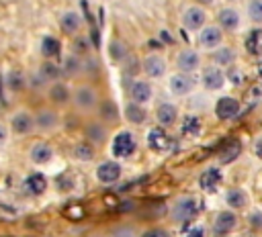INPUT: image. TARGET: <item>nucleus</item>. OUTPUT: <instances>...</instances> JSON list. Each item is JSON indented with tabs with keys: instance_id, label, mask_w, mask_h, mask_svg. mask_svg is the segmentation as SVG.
Returning a JSON list of instances; mask_svg holds the SVG:
<instances>
[{
	"instance_id": "obj_36",
	"label": "nucleus",
	"mask_w": 262,
	"mask_h": 237,
	"mask_svg": "<svg viewBox=\"0 0 262 237\" xmlns=\"http://www.w3.org/2000/svg\"><path fill=\"white\" fill-rule=\"evenodd\" d=\"M98 112L104 121H117V106L113 100H104V102H98Z\"/></svg>"
},
{
	"instance_id": "obj_41",
	"label": "nucleus",
	"mask_w": 262,
	"mask_h": 237,
	"mask_svg": "<svg viewBox=\"0 0 262 237\" xmlns=\"http://www.w3.org/2000/svg\"><path fill=\"white\" fill-rule=\"evenodd\" d=\"M8 141V127L0 123V145H4Z\"/></svg>"
},
{
	"instance_id": "obj_19",
	"label": "nucleus",
	"mask_w": 262,
	"mask_h": 237,
	"mask_svg": "<svg viewBox=\"0 0 262 237\" xmlns=\"http://www.w3.org/2000/svg\"><path fill=\"white\" fill-rule=\"evenodd\" d=\"M217 20H219V27L225 31H235L242 25V16L235 8H221L217 14Z\"/></svg>"
},
{
	"instance_id": "obj_8",
	"label": "nucleus",
	"mask_w": 262,
	"mask_h": 237,
	"mask_svg": "<svg viewBox=\"0 0 262 237\" xmlns=\"http://www.w3.org/2000/svg\"><path fill=\"white\" fill-rule=\"evenodd\" d=\"M35 129V118L29 110H16L10 116V131L16 135H29Z\"/></svg>"
},
{
	"instance_id": "obj_3",
	"label": "nucleus",
	"mask_w": 262,
	"mask_h": 237,
	"mask_svg": "<svg viewBox=\"0 0 262 237\" xmlns=\"http://www.w3.org/2000/svg\"><path fill=\"white\" fill-rule=\"evenodd\" d=\"M199 210H201V204H199V200L196 198H192V196H182V198H178L174 204H172V219L176 221V223H188V221H192L196 215H199Z\"/></svg>"
},
{
	"instance_id": "obj_13",
	"label": "nucleus",
	"mask_w": 262,
	"mask_h": 237,
	"mask_svg": "<svg viewBox=\"0 0 262 237\" xmlns=\"http://www.w3.org/2000/svg\"><path fill=\"white\" fill-rule=\"evenodd\" d=\"M129 96H131V102H137V104L143 106L145 102L151 100L154 88H151V84L145 82V80H135V82L131 84V88H129Z\"/></svg>"
},
{
	"instance_id": "obj_20",
	"label": "nucleus",
	"mask_w": 262,
	"mask_h": 237,
	"mask_svg": "<svg viewBox=\"0 0 262 237\" xmlns=\"http://www.w3.org/2000/svg\"><path fill=\"white\" fill-rule=\"evenodd\" d=\"M176 118H178V108L174 104H170V102L158 104V108H156V121L160 123V127H170V125L176 123Z\"/></svg>"
},
{
	"instance_id": "obj_34",
	"label": "nucleus",
	"mask_w": 262,
	"mask_h": 237,
	"mask_svg": "<svg viewBox=\"0 0 262 237\" xmlns=\"http://www.w3.org/2000/svg\"><path fill=\"white\" fill-rule=\"evenodd\" d=\"M108 51H111V57H113V61H123V59H127V55H129V51H127V45H125L123 41H119V39L111 41V45H108Z\"/></svg>"
},
{
	"instance_id": "obj_11",
	"label": "nucleus",
	"mask_w": 262,
	"mask_h": 237,
	"mask_svg": "<svg viewBox=\"0 0 262 237\" xmlns=\"http://www.w3.org/2000/svg\"><path fill=\"white\" fill-rule=\"evenodd\" d=\"M33 118H35V129H39V131H55L59 127V116L51 108L37 110L33 114Z\"/></svg>"
},
{
	"instance_id": "obj_18",
	"label": "nucleus",
	"mask_w": 262,
	"mask_h": 237,
	"mask_svg": "<svg viewBox=\"0 0 262 237\" xmlns=\"http://www.w3.org/2000/svg\"><path fill=\"white\" fill-rule=\"evenodd\" d=\"M223 180V174L219 168H207L201 176H199V186L205 190V192H213Z\"/></svg>"
},
{
	"instance_id": "obj_7",
	"label": "nucleus",
	"mask_w": 262,
	"mask_h": 237,
	"mask_svg": "<svg viewBox=\"0 0 262 237\" xmlns=\"http://www.w3.org/2000/svg\"><path fill=\"white\" fill-rule=\"evenodd\" d=\"M141 67H143V72H145V76H147V78L158 80V78H162V76L166 74L168 63H166V59H164L160 53H149V55H145V57H143Z\"/></svg>"
},
{
	"instance_id": "obj_9",
	"label": "nucleus",
	"mask_w": 262,
	"mask_h": 237,
	"mask_svg": "<svg viewBox=\"0 0 262 237\" xmlns=\"http://www.w3.org/2000/svg\"><path fill=\"white\" fill-rule=\"evenodd\" d=\"M147 147L151 151H168L172 147V139L170 135L164 131V127H151L147 131Z\"/></svg>"
},
{
	"instance_id": "obj_4",
	"label": "nucleus",
	"mask_w": 262,
	"mask_h": 237,
	"mask_svg": "<svg viewBox=\"0 0 262 237\" xmlns=\"http://www.w3.org/2000/svg\"><path fill=\"white\" fill-rule=\"evenodd\" d=\"M168 90L170 94L174 96H186L194 90V80L190 74H184V72H176L168 78Z\"/></svg>"
},
{
	"instance_id": "obj_26",
	"label": "nucleus",
	"mask_w": 262,
	"mask_h": 237,
	"mask_svg": "<svg viewBox=\"0 0 262 237\" xmlns=\"http://www.w3.org/2000/svg\"><path fill=\"white\" fill-rule=\"evenodd\" d=\"M244 45H246L248 53L260 57V55H262V29L250 31V35L246 37V43H244Z\"/></svg>"
},
{
	"instance_id": "obj_29",
	"label": "nucleus",
	"mask_w": 262,
	"mask_h": 237,
	"mask_svg": "<svg viewBox=\"0 0 262 237\" xmlns=\"http://www.w3.org/2000/svg\"><path fill=\"white\" fill-rule=\"evenodd\" d=\"M225 202H227V206H231V208H244L246 206V202H248V196H246V192L244 190H239V188H231L227 194H225Z\"/></svg>"
},
{
	"instance_id": "obj_1",
	"label": "nucleus",
	"mask_w": 262,
	"mask_h": 237,
	"mask_svg": "<svg viewBox=\"0 0 262 237\" xmlns=\"http://www.w3.org/2000/svg\"><path fill=\"white\" fill-rule=\"evenodd\" d=\"M72 104L82 112H90L98 106V92L90 84H80L72 90Z\"/></svg>"
},
{
	"instance_id": "obj_33",
	"label": "nucleus",
	"mask_w": 262,
	"mask_h": 237,
	"mask_svg": "<svg viewBox=\"0 0 262 237\" xmlns=\"http://www.w3.org/2000/svg\"><path fill=\"white\" fill-rule=\"evenodd\" d=\"M6 86H8L10 90H14V92H18V90H23V88L27 86V80H25V74H20V72H16V69H12V72H8V74H6Z\"/></svg>"
},
{
	"instance_id": "obj_6",
	"label": "nucleus",
	"mask_w": 262,
	"mask_h": 237,
	"mask_svg": "<svg viewBox=\"0 0 262 237\" xmlns=\"http://www.w3.org/2000/svg\"><path fill=\"white\" fill-rule=\"evenodd\" d=\"M182 27L186 31H201L205 27V20H207V12L201 8V6H188L184 12H182Z\"/></svg>"
},
{
	"instance_id": "obj_25",
	"label": "nucleus",
	"mask_w": 262,
	"mask_h": 237,
	"mask_svg": "<svg viewBox=\"0 0 262 237\" xmlns=\"http://www.w3.org/2000/svg\"><path fill=\"white\" fill-rule=\"evenodd\" d=\"M41 53H43L45 57L53 59V57H57V55L61 53V43H59L53 35H45V37L41 39Z\"/></svg>"
},
{
	"instance_id": "obj_15",
	"label": "nucleus",
	"mask_w": 262,
	"mask_h": 237,
	"mask_svg": "<svg viewBox=\"0 0 262 237\" xmlns=\"http://www.w3.org/2000/svg\"><path fill=\"white\" fill-rule=\"evenodd\" d=\"M235 223H237V219H235L233 212L221 210V212L215 217V221H213V233H215L217 237H223V235H227L229 231H233Z\"/></svg>"
},
{
	"instance_id": "obj_23",
	"label": "nucleus",
	"mask_w": 262,
	"mask_h": 237,
	"mask_svg": "<svg viewBox=\"0 0 262 237\" xmlns=\"http://www.w3.org/2000/svg\"><path fill=\"white\" fill-rule=\"evenodd\" d=\"M59 27H61V31H63L66 35H74V33L82 27V16H80V12H76V10H66V12L59 16Z\"/></svg>"
},
{
	"instance_id": "obj_31",
	"label": "nucleus",
	"mask_w": 262,
	"mask_h": 237,
	"mask_svg": "<svg viewBox=\"0 0 262 237\" xmlns=\"http://www.w3.org/2000/svg\"><path fill=\"white\" fill-rule=\"evenodd\" d=\"M86 137H88V141L100 145V143L106 139V127L100 125V123H90V125L86 127Z\"/></svg>"
},
{
	"instance_id": "obj_32",
	"label": "nucleus",
	"mask_w": 262,
	"mask_h": 237,
	"mask_svg": "<svg viewBox=\"0 0 262 237\" xmlns=\"http://www.w3.org/2000/svg\"><path fill=\"white\" fill-rule=\"evenodd\" d=\"M74 157L80 161H90L94 159V147L88 141H80L74 145Z\"/></svg>"
},
{
	"instance_id": "obj_42",
	"label": "nucleus",
	"mask_w": 262,
	"mask_h": 237,
	"mask_svg": "<svg viewBox=\"0 0 262 237\" xmlns=\"http://www.w3.org/2000/svg\"><path fill=\"white\" fill-rule=\"evenodd\" d=\"M196 2H199V4H211L213 0H196Z\"/></svg>"
},
{
	"instance_id": "obj_39",
	"label": "nucleus",
	"mask_w": 262,
	"mask_h": 237,
	"mask_svg": "<svg viewBox=\"0 0 262 237\" xmlns=\"http://www.w3.org/2000/svg\"><path fill=\"white\" fill-rule=\"evenodd\" d=\"M143 237H168V233L164 229H149L147 233H143Z\"/></svg>"
},
{
	"instance_id": "obj_35",
	"label": "nucleus",
	"mask_w": 262,
	"mask_h": 237,
	"mask_svg": "<svg viewBox=\"0 0 262 237\" xmlns=\"http://www.w3.org/2000/svg\"><path fill=\"white\" fill-rule=\"evenodd\" d=\"M239 151H242V145H239L237 141H229V143H227V145L223 147V151H221L219 159H221L223 163H227V161L235 159V157L239 155Z\"/></svg>"
},
{
	"instance_id": "obj_30",
	"label": "nucleus",
	"mask_w": 262,
	"mask_h": 237,
	"mask_svg": "<svg viewBox=\"0 0 262 237\" xmlns=\"http://www.w3.org/2000/svg\"><path fill=\"white\" fill-rule=\"evenodd\" d=\"M82 72V61L78 59V55H68L63 59V65H61V76L66 78H74L76 74Z\"/></svg>"
},
{
	"instance_id": "obj_10",
	"label": "nucleus",
	"mask_w": 262,
	"mask_h": 237,
	"mask_svg": "<svg viewBox=\"0 0 262 237\" xmlns=\"http://www.w3.org/2000/svg\"><path fill=\"white\" fill-rule=\"evenodd\" d=\"M201 82L207 90H221L225 86V74L219 69V65H209L201 74Z\"/></svg>"
},
{
	"instance_id": "obj_22",
	"label": "nucleus",
	"mask_w": 262,
	"mask_h": 237,
	"mask_svg": "<svg viewBox=\"0 0 262 237\" xmlns=\"http://www.w3.org/2000/svg\"><path fill=\"white\" fill-rule=\"evenodd\" d=\"M25 190L33 196H39L47 190V178L41 174V172H33L25 178Z\"/></svg>"
},
{
	"instance_id": "obj_5",
	"label": "nucleus",
	"mask_w": 262,
	"mask_h": 237,
	"mask_svg": "<svg viewBox=\"0 0 262 237\" xmlns=\"http://www.w3.org/2000/svg\"><path fill=\"white\" fill-rule=\"evenodd\" d=\"M94 176H96V180L102 182V184H113V182H117V180L123 176V168H121V163L115 161V159H104V161L98 163Z\"/></svg>"
},
{
	"instance_id": "obj_43",
	"label": "nucleus",
	"mask_w": 262,
	"mask_h": 237,
	"mask_svg": "<svg viewBox=\"0 0 262 237\" xmlns=\"http://www.w3.org/2000/svg\"><path fill=\"white\" fill-rule=\"evenodd\" d=\"M258 74H260V78H262V63H260V67H258Z\"/></svg>"
},
{
	"instance_id": "obj_38",
	"label": "nucleus",
	"mask_w": 262,
	"mask_h": 237,
	"mask_svg": "<svg viewBox=\"0 0 262 237\" xmlns=\"http://www.w3.org/2000/svg\"><path fill=\"white\" fill-rule=\"evenodd\" d=\"M248 16L254 22H262V0H250L248 2Z\"/></svg>"
},
{
	"instance_id": "obj_14",
	"label": "nucleus",
	"mask_w": 262,
	"mask_h": 237,
	"mask_svg": "<svg viewBox=\"0 0 262 237\" xmlns=\"http://www.w3.org/2000/svg\"><path fill=\"white\" fill-rule=\"evenodd\" d=\"M237 112H239V102H237L235 98H231V96H223V98H219L217 104H215V114H217V118H221V121H229V118H233Z\"/></svg>"
},
{
	"instance_id": "obj_17",
	"label": "nucleus",
	"mask_w": 262,
	"mask_h": 237,
	"mask_svg": "<svg viewBox=\"0 0 262 237\" xmlns=\"http://www.w3.org/2000/svg\"><path fill=\"white\" fill-rule=\"evenodd\" d=\"M29 157H31L33 163H39V165H41V163H47V161H51V157H53V147H51L49 143H45V141H37V143L31 145Z\"/></svg>"
},
{
	"instance_id": "obj_27",
	"label": "nucleus",
	"mask_w": 262,
	"mask_h": 237,
	"mask_svg": "<svg viewBox=\"0 0 262 237\" xmlns=\"http://www.w3.org/2000/svg\"><path fill=\"white\" fill-rule=\"evenodd\" d=\"M211 59L215 61V65H229V63H233V59H235V53H233V49L231 47H215L213 49V53H211Z\"/></svg>"
},
{
	"instance_id": "obj_16",
	"label": "nucleus",
	"mask_w": 262,
	"mask_h": 237,
	"mask_svg": "<svg viewBox=\"0 0 262 237\" xmlns=\"http://www.w3.org/2000/svg\"><path fill=\"white\" fill-rule=\"evenodd\" d=\"M176 65H178L180 72L190 74V72H194V69L201 65V57H199V53H196L194 49H184V51L178 53V57H176Z\"/></svg>"
},
{
	"instance_id": "obj_40",
	"label": "nucleus",
	"mask_w": 262,
	"mask_h": 237,
	"mask_svg": "<svg viewBox=\"0 0 262 237\" xmlns=\"http://www.w3.org/2000/svg\"><path fill=\"white\" fill-rule=\"evenodd\" d=\"M186 237H203V227H190L186 231Z\"/></svg>"
},
{
	"instance_id": "obj_37",
	"label": "nucleus",
	"mask_w": 262,
	"mask_h": 237,
	"mask_svg": "<svg viewBox=\"0 0 262 237\" xmlns=\"http://www.w3.org/2000/svg\"><path fill=\"white\" fill-rule=\"evenodd\" d=\"M39 74L51 84V82H57V78L61 76V69L57 65H53V63H43L41 69H39Z\"/></svg>"
},
{
	"instance_id": "obj_21",
	"label": "nucleus",
	"mask_w": 262,
	"mask_h": 237,
	"mask_svg": "<svg viewBox=\"0 0 262 237\" xmlns=\"http://www.w3.org/2000/svg\"><path fill=\"white\" fill-rule=\"evenodd\" d=\"M47 96H49V100L51 102H55V104H66L68 100H72V92H70V88L63 84V82H51L49 86H47Z\"/></svg>"
},
{
	"instance_id": "obj_2",
	"label": "nucleus",
	"mask_w": 262,
	"mask_h": 237,
	"mask_svg": "<svg viewBox=\"0 0 262 237\" xmlns=\"http://www.w3.org/2000/svg\"><path fill=\"white\" fill-rule=\"evenodd\" d=\"M137 147V141H135V135L127 129H121L119 133L113 135L111 139V153L115 159H125L129 157Z\"/></svg>"
},
{
	"instance_id": "obj_28",
	"label": "nucleus",
	"mask_w": 262,
	"mask_h": 237,
	"mask_svg": "<svg viewBox=\"0 0 262 237\" xmlns=\"http://www.w3.org/2000/svg\"><path fill=\"white\" fill-rule=\"evenodd\" d=\"M201 129H203V123H201V118L194 116V114L184 116V121H182V125H180V131H182V135H186V137H196V135L201 133Z\"/></svg>"
},
{
	"instance_id": "obj_24",
	"label": "nucleus",
	"mask_w": 262,
	"mask_h": 237,
	"mask_svg": "<svg viewBox=\"0 0 262 237\" xmlns=\"http://www.w3.org/2000/svg\"><path fill=\"white\" fill-rule=\"evenodd\" d=\"M123 114H125V118H127L131 125H141V123L145 121V108H143L141 104H137V102H127Z\"/></svg>"
},
{
	"instance_id": "obj_12",
	"label": "nucleus",
	"mask_w": 262,
	"mask_h": 237,
	"mask_svg": "<svg viewBox=\"0 0 262 237\" xmlns=\"http://www.w3.org/2000/svg\"><path fill=\"white\" fill-rule=\"evenodd\" d=\"M221 27H215V25H205L201 31H199V43L201 47L205 49H215L221 45Z\"/></svg>"
}]
</instances>
